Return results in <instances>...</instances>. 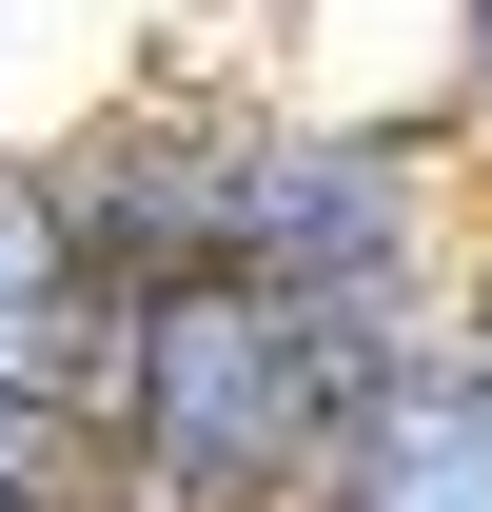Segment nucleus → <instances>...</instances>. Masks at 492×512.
<instances>
[{"label": "nucleus", "instance_id": "obj_3", "mask_svg": "<svg viewBox=\"0 0 492 512\" xmlns=\"http://www.w3.org/2000/svg\"><path fill=\"white\" fill-rule=\"evenodd\" d=\"M296 512H492V316H453L433 355H394Z\"/></svg>", "mask_w": 492, "mask_h": 512}, {"label": "nucleus", "instance_id": "obj_1", "mask_svg": "<svg viewBox=\"0 0 492 512\" xmlns=\"http://www.w3.org/2000/svg\"><path fill=\"white\" fill-rule=\"evenodd\" d=\"M394 355H433V335L355 316V296H276V276H158V296H119L99 375H79L99 512H296Z\"/></svg>", "mask_w": 492, "mask_h": 512}, {"label": "nucleus", "instance_id": "obj_7", "mask_svg": "<svg viewBox=\"0 0 492 512\" xmlns=\"http://www.w3.org/2000/svg\"><path fill=\"white\" fill-rule=\"evenodd\" d=\"M473 316H492V256H473Z\"/></svg>", "mask_w": 492, "mask_h": 512}, {"label": "nucleus", "instance_id": "obj_4", "mask_svg": "<svg viewBox=\"0 0 492 512\" xmlns=\"http://www.w3.org/2000/svg\"><path fill=\"white\" fill-rule=\"evenodd\" d=\"M99 335H119V276L79 256L40 138H0V394H79V375H99Z\"/></svg>", "mask_w": 492, "mask_h": 512}, {"label": "nucleus", "instance_id": "obj_2", "mask_svg": "<svg viewBox=\"0 0 492 512\" xmlns=\"http://www.w3.org/2000/svg\"><path fill=\"white\" fill-rule=\"evenodd\" d=\"M473 256H492V158L453 138V99H355V119H335V99H256L237 276L453 335L473 316Z\"/></svg>", "mask_w": 492, "mask_h": 512}, {"label": "nucleus", "instance_id": "obj_5", "mask_svg": "<svg viewBox=\"0 0 492 512\" xmlns=\"http://www.w3.org/2000/svg\"><path fill=\"white\" fill-rule=\"evenodd\" d=\"M0 512H99V414L79 394H0Z\"/></svg>", "mask_w": 492, "mask_h": 512}, {"label": "nucleus", "instance_id": "obj_6", "mask_svg": "<svg viewBox=\"0 0 492 512\" xmlns=\"http://www.w3.org/2000/svg\"><path fill=\"white\" fill-rule=\"evenodd\" d=\"M433 99H453V138L492 158V0H453V20H433Z\"/></svg>", "mask_w": 492, "mask_h": 512}]
</instances>
